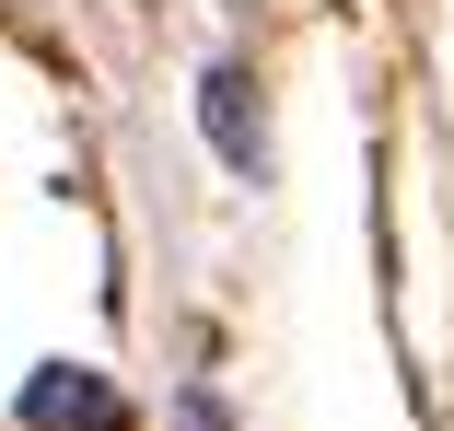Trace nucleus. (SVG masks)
I'll list each match as a JSON object with an SVG mask.
<instances>
[{
    "label": "nucleus",
    "instance_id": "1",
    "mask_svg": "<svg viewBox=\"0 0 454 431\" xmlns=\"http://www.w3.org/2000/svg\"><path fill=\"white\" fill-rule=\"evenodd\" d=\"M199 129H210V152L233 163V176H268V117H256V82H245L233 59L199 82Z\"/></svg>",
    "mask_w": 454,
    "mask_h": 431
},
{
    "label": "nucleus",
    "instance_id": "2",
    "mask_svg": "<svg viewBox=\"0 0 454 431\" xmlns=\"http://www.w3.org/2000/svg\"><path fill=\"white\" fill-rule=\"evenodd\" d=\"M24 419H35V431H117V396H106V373L47 362V373L24 385Z\"/></svg>",
    "mask_w": 454,
    "mask_h": 431
},
{
    "label": "nucleus",
    "instance_id": "3",
    "mask_svg": "<svg viewBox=\"0 0 454 431\" xmlns=\"http://www.w3.org/2000/svg\"><path fill=\"white\" fill-rule=\"evenodd\" d=\"M175 419H187V431H233V419H222V396H210V385H187V396H175Z\"/></svg>",
    "mask_w": 454,
    "mask_h": 431
}]
</instances>
